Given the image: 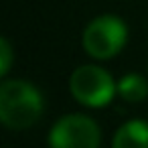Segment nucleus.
Masks as SVG:
<instances>
[{
    "label": "nucleus",
    "instance_id": "f257e3e1",
    "mask_svg": "<svg viewBox=\"0 0 148 148\" xmlns=\"http://www.w3.org/2000/svg\"><path fill=\"white\" fill-rule=\"evenodd\" d=\"M43 110V93L31 81L6 79L0 83V124L8 130H27L35 126Z\"/></svg>",
    "mask_w": 148,
    "mask_h": 148
},
{
    "label": "nucleus",
    "instance_id": "f03ea898",
    "mask_svg": "<svg viewBox=\"0 0 148 148\" xmlns=\"http://www.w3.org/2000/svg\"><path fill=\"white\" fill-rule=\"evenodd\" d=\"M69 91L75 101L87 108H103L118 93V83L99 65H81L69 77Z\"/></svg>",
    "mask_w": 148,
    "mask_h": 148
},
{
    "label": "nucleus",
    "instance_id": "7ed1b4c3",
    "mask_svg": "<svg viewBox=\"0 0 148 148\" xmlns=\"http://www.w3.org/2000/svg\"><path fill=\"white\" fill-rule=\"evenodd\" d=\"M128 41V27L114 14H101L93 18L83 31V49L93 59L116 57Z\"/></svg>",
    "mask_w": 148,
    "mask_h": 148
},
{
    "label": "nucleus",
    "instance_id": "20e7f679",
    "mask_svg": "<svg viewBox=\"0 0 148 148\" xmlns=\"http://www.w3.org/2000/svg\"><path fill=\"white\" fill-rule=\"evenodd\" d=\"M101 140L99 126L85 114H67L49 130V148H97Z\"/></svg>",
    "mask_w": 148,
    "mask_h": 148
},
{
    "label": "nucleus",
    "instance_id": "39448f33",
    "mask_svg": "<svg viewBox=\"0 0 148 148\" xmlns=\"http://www.w3.org/2000/svg\"><path fill=\"white\" fill-rule=\"evenodd\" d=\"M112 148H148V122L128 120L122 124L114 134Z\"/></svg>",
    "mask_w": 148,
    "mask_h": 148
},
{
    "label": "nucleus",
    "instance_id": "423d86ee",
    "mask_svg": "<svg viewBox=\"0 0 148 148\" xmlns=\"http://www.w3.org/2000/svg\"><path fill=\"white\" fill-rule=\"evenodd\" d=\"M118 93L130 103H138L148 97V81L140 73H128L118 81Z\"/></svg>",
    "mask_w": 148,
    "mask_h": 148
},
{
    "label": "nucleus",
    "instance_id": "0eeeda50",
    "mask_svg": "<svg viewBox=\"0 0 148 148\" xmlns=\"http://www.w3.org/2000/svg\"><path fill=\"white\" fill-rule=\"evenodd\" d=\"M12 61H14V51H12V45H10L4 37H0V79H2V77L10 71Z\"/></svg>",
    "mask_w": 148,
    "mask_h": 148
}]
</instances>
